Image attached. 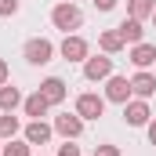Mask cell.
<instances>
[{
    "mask_svg": "<svg viewBox=\"0 0 156 156\" xmlns=\"http://www.w3.org/2000/svg\"><path fill=\"white\" fill-rule=\"evenodd\" d=\"M120 37H123V44H131V47H134V44H142V40H145V29H142V22H138V18H131V15H127V18L120 22Z\"/></svg>",
    "mask_w": 156,
    "mask_h": 156,
    "instance_id": "7c38bea8",
    "label": "cell"
},
{
    "mask_svg": "<svg viewBox=\"0 0 156 156\" xmlns=\"http://www.w3.org/2000/svg\"><path fill=\"white\" fill-rule=\"evenodd\" d=\"M98 44H102V51L105 55H116V51H123L127 44H123V37H120V29H105L102 37H98Z\"/></svg>",
    "mask_w": 156,
    "mask_h": 156,
    "instance_id": "9a60e30c",
    "label": "cell"
},
{
    "mask_svg": "<svg viewBox=\"0 0 156 156\" xmlns=\"http://www.w3.org/2000/svg\"><path fill=\"white\" fill-rule=\"evenodd\" d=\"M18 105H22L18 87H7V83H4V87H0V109H4V113H15Z\"/></svg>",
    "mask_w": 156,
    "mask_h": 156,
    "instance_id": "e0dca14e",
    "label": "cell"
},
{
    "mask_svg": "<svg viewBox=\"0 0 156 156\" xmlns=\"http://www.w3.org/2000/svg\"><path fill=\"white\" fill-rule=\"evenodd\" d=\"M145 127H149V142H153V145H156V120H149Z\"/></svg>",
    "mask_w": 156,
    "mask_h": 156,
    "instance_id": "d4e9b609",
    "label": "cell"
},
{
    "mask_svg": "<svg viewBox=\"0 0 156 156\" xmlns=\"http://www.w3.org/2000/svg\"><path fill=\"white\" fill-rule=\"evenodd\" d=\"M131 94H138V98H153V94H156V76L145 73V69L134 73V76H131Z\"/></svg>",
    "mask_w": 156,
    "mask_h": 156,
    "instance_id": "30bf717a",
    "label": "cell"
},
{
    "mask_svg": "<svg viewBox=\"0 0 156 156\" xmlns=\"http://www.w3.org/2000/svg\"><path fill=\"white\" fill-rule=\"evenodd\" d=\"M153 22H156V11H153Z\"/></svg>",
    "mask_w": 156,
    "mask_h": 156,
    "instance_id": "484cf974",
    "label": "cell"
},
{
    "mask_svg": "<svg viewBox=\"0 0 156 156\" xmlns=\"http://www.w3.org/2000/svg\"><path fill=\"white\" fill-rule=\"evenodd\" d=\"M94 7H98V11H113V7H116V0H94Z\"/></svg>",
    "mask_w": 156,
    "mask_h": 156,
    "instance_id": "603a6c76",
    "label": "cell"
},
{
    "mask_svg": "<svg viewBox=\"0 0 156 156\" xmlns=\"http://www.w3.org/2000/svg\"><path fill=\"white\" fill-rule=\"evenodd\" d=\"M83 76L87 80H109L113 76V58L109 55H94L83 62Z\"/></svg>",
    "mask_w": 156,
    "mask_h": 156,
    "instance_id": "5b68a950",
    "label": "cell"
},
{
    "mask_svg": "<svg viewBox=\"0 0 156 156\" xmlns=\"http://www.w3.org/2000/svg\"><path fill=\"white\" fill-rule=\"evenodd\" d=\"M131 62H134L138 69H149V66L156 62V47H153V44H145V40L134 44V47H131Z\"/></svg>",
    "mask_w": 156,
    "mask_h": 156,
    "instance_id": "4fadbf2b",
    "label": "cell"
},
{
    "mask_svg": "<svg viewBox=\"0 0 156 156\" xmlns=\"http://www.w3.org/2000/svg\"><path fill=\"white\" fill-rule=\"evenodd\" d=\"M55 131H58L66 142H73V138L83 134V120H80L76 113H62V116H55Z\"/></svg>",
    "mask_w": 156,
    "mask_h": 156,
    "instance_id": "8992f818",
    "label": "cell"
},
{
    "mask_svg": "<svg viewBox=\"0 0 156 156\" xmlns=\"http://www.w3.org/2000/svg\"><path fill=\"white\" fill-rule=\"evenodd\" d=\"M51 22H55V29H62V33H73L83 26V15H80V7L73 0H66V4H58L55 11H51Z\"/></svg>",
    "mask_w": 156,
    "mask_h": 156,
    "instance_id": "6da1fadb",
    "label": "cell"
},
{
    "mask_svg": "<svg viewBox=\"0 0 156 156\" xmlns=\"http://www.w3.org/2000/svg\"><path fill=\"white\" fill-rule=\"evenodd\" d=\"M29 149H33L29 142H15L11 138L7 145H0V156H29Z\"/></svg>",
    "mask_w": 156,
    "mask_h": 156,
    "instance_id": "d6986e66",
    "label": "cell"
},
{
    "mask_svg": "<svg viewBox=\"0 0 156 156\" xmlns=\"http://www.w3.org/2000/svg\"><path fill=\"white\" fill-rule=\"evenodd\" d=\"M7 76H11V69H7V62H4V58H0V87H4V83H7Z\"/></svg>",
    "mask_w": 156,
    "mask_h": 156,
    "instance_id": "cb8c5ba5",
    "label": "cell"
},
{
    "mask_svg": "<svg viewBox=\"0 0 156 156\" xmlns=\"http://www.w3.org/2000/svg\"><path fill=\"white\" fill-rule=\"evenodd\" d=\"M105 102L127 105V102H131V80L127 76H109V83H105Z\"/></svg>",
    "mask_w": 156,
    "mask_h": 156,
    "instance_id": "52a82bcc",
    "label": "cell"
},
{
    "mask_svg": "<svg viewBox=\"0 0 156 156\" xmlns=\"http://www.w3.org/2000/svg\"><path fill=\"white\" fill-rule=\"evenodd\" d=\"M62 58L66 62H87L91 58V47H87V40L83 37H76V33H66V40H62Z\"/></svg>",
    "mask_w": 156,
    "mask_h": 156,
    "instance_id": "3957f363",
    "label": "cell"
},
{
    "mask_svg": "<svg viewBox=\"0 0 156 156\" xmlns=\"http://www.w3.org/2000/svg\"><path fill=\"white\" fill-rule=\"evenodd\" d=\"M102 113H105V98H102V94H91V91H87V94L76 98V116L80 120H98Z\"/></svg>",
    "mask_w": 156,
    "mask_h": 156,
    "instance_id": "277c9868",
    "label": "cell"
},
{
    "mask_svg": "<svg viewBox=\"0 0 156 156\" xmlns=\"http://www.w3.org/2000/svg\"><path fill=\"white\" fill-rule=\"evenodd\" d=\"M0 15H4V18L18 15V0H0Z\"/></svg>",
    "mask_w": 156,
    "mask_h": 156,
    "instance_id": "ffe728a7",
    "label": "cell"
},
{
    "mask_svg": "<svg viewBox=\"0 0 156 156\" xmlns=\"http://www.w3.org/2000/svg\"><path fill=\"white\" fill-rule=\"evenodd\" d=\"M58 156H80V149L73 142H66V145H58Z\"/></svg>",
    "mask_w": 156,
    "mask_h": 156,
    "instance_id": "44dd1931",
    "label": "cell"
},
{
    "mask_svg": "<svg viewBox=\"0 0 156 156\" xmlns=\"http://www.w3.org/2000/svg\"><path fill=\"white\" fill-rule=\"evenodd\" d=\"M40 94L51 102V105H62L66 102V80H58V76H47L44 83H40Z\"/></svg>",
    "mask_w": 156,
    "mask_h": 156,
    "instance_id": "8fae6325",
    "label": "cell"
},
{
    "mask_svg": "<svg viewBox=\"0 0 156 156\" xmlns=\"http://www.w3.org/2000/svg\"><path fill=\"white\" fill-rule=\"evenodd\" d=\"M18 134V116L15 113H4L0 116V138H15Z\"/></svg>",
    "mask_w": 156,
    "mask_h": 156,
    "instance_id": "ac0fdd59",
    "label": "cell"
},
{
    "mask_svg": "<svg viewBox=\"0 0 156 156\" xmlns=\"http://www.w3.org/2000/svg\"><path fill=\"white\" fill-rule=\"evenodd\" d=\"M153 11H156V0H127V15L131 18H153Z\"/></svg>",
    "mask_w": 156,
    "mask_h": 156,
    "instance_id": "2e32d148",
    "label": "cell"
},
{
    "mask_svg": "<svg viewBox=\"0 0 156 156\" xmlns=\"http://www.w3.org/2000/svg\"><path fill=\"white\" fill-rule=\"evenodd\" d=\"M51 134H55V127H47L44 120H29V123H26V142H29V145H47Z\"/></svg>",
    "mask_w": 156,
    "mask_h": 156,
    "instance_id": "9c48e42d",
    "label": "cell"
},
{
    "mask_svg": "<svg viewBox=\"0 0 156 156\" xmlns=\"http://www.w3.org/2000/svg\"><path fill=\"white\" fill-rule=\"evenodd\" d=\"M149 116H153V113H149L145 98H134V102H127V105H123V120H127L131 127H145Z\"/></svg>",
    "mask_w": 156,
    "mask_h": 156,
    "instance_id": "ba28073f",
    "label": "cell"
},
{
    "mask_svg": "<svg viewBox=\"0 0 156 156\" xmlns=\"http://www.w3.org/2000/svg\"><path fill=\"white\" fill-rule=\"evenodd\" d=\"M22 109H26V116H33V120H44L47 116V109H51V102H47V98H44V94H29V98H26V102H22Z\"/></svg>",
    "mask_w": 156,
    "mask_h": 156,
    "instance_id": "5bb4252c",
    "label": "cell"
},
{
    "mask_svg": "<svg viewBox=\"0 0 156 156\" xmlns=\"http://www.w3.org/2000/svg\"><path fill=\"white\" fill-rule=\"evenodd\" d=\"M94 156H120V149H116V145H98Z\"/></svg>",
    "mask_w": 156,
    "mask_h": 156,
    "instance_id": "7402d4cb",
    "label": "cell"
},
{
    "mask_svg": "<svg viewBox=\"0 0 156 156\" xmlns=\"http://www.w3.org/2000/svg\"><path fill=\"white\" fill-rule=\"evenodd\" d=\"M51 58H55V44H51V40L33 37L26 44V62H29V66H47Z\"/></svg>",
    "mask_w": 156,
    "mask_h": 156,
    "instance_id": "7a4b0ae2",
    "label": "cell"
}]
</instances>
